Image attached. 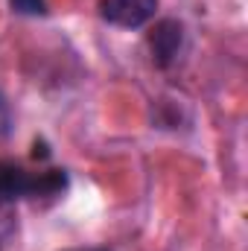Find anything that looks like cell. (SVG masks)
<instances>
[{"label": "cell", "mask_w": 248, "mask_h": 251, "mask_svg": "<svg viewBox=\"0 0 248 251\" xmlns=\"http://www.w3.org/2000/svg\"><path fill=\"white\" fill-rule=\"evenodd\" d=\"M70 184L64 170H26L15 161H0V207L24 199H56Z\"/></svg>", "instance_id": "6da1fadb"}, {"label": "cell", "mask_w": 248, "mask_h": 251, "mask_svg": "<svg viewBox=\"0 0 248 251\" xmlns=\"http://www.w3.org/2000/svg\"><path fill=\"white\" fill-rule=\"evenodd\" d=\"M149 53H152V64L167 70L178 62L181 56V47H184V24L175 21V18H164L152 26L149 32Z\"/></svg>", "instance_id": "7a4b0ae2"}, {"label": "cell", "mask_w": 248, "mask_h": 251, "mask_svg": "<svg viewBox=\"0 0 248 251\" xmlns=\"http://www.w3.org/2000/svg\"><path fill=\"white\" fill-rule=\"evenodd\" d=\"M158 12V0H99V18L120 29H140Z\"/></svg>", "instance_id": "3957f363"}, {"label": "cell", "mask_w": 248, "mask_h": 251, "mask_svg": "<svg viewBox=\"0 0 248 251\" xmlns=\"http://www.w3.org/2000/svg\"><path fill=\"white\" fill-rule=\"evenodd\" d=\"M15 15H26V18H41L47 15V0H9Z\"/></svg>", "instance_id": "277c9868"}, {"label": "cell", "mask_w": 248, "mask_h": 251, "mask_svg": "<svg viewBox=\"0 0 248 251\" xmlns=\"http://www.w3.org/2000/svg\"><path fill=\"white\" fill-rule=\"evenodd\" d=\"M9 131H12V111H9V102H6V97L0 94V140H3Z\"/></svg>", "instance_id": "5b68a950"}, {"label": "cell", "mask_w": 248, "mask_h": 251, "mask_svg": "<svg viewBox=\"0 0 248 251\" xmlns=\"http://www.w3.org/2000/svg\"><path fill=\"white\" fill-rule=\"evenodd\" d=\"M9 234H12V219H9L6 213H0V251H3V246H6Z\"/></svg>", "instance_id": "8992f818"}, {"label": "cell", "mask_w": 248, "mask_h": 251, "mask_svg": "<svg viewBox=\"0 0 248 251\" xmlns=\"http://www.w3.org/2000/svg\"><path fill=\"white\" fill-rule=\"evenodd\" d=\"M67 251H111V249H102V246H88V249H67Z\"/></svg>", "instance_id": "52a82bcc"}]
</instances>
